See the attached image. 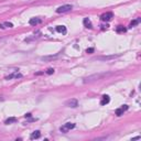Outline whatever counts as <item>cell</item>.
Segmentation results:
<instances>
[{"label":"cell","instance_id":"cell-1","mask_svg":"<svg viewBox=\"0 0 141 141\" xmlns=\"http://www.w3.org/2000/svg\"><path fill=\"white\" fill-rule=\"evenodd\" d=\"M106 76V74H95V75H90L88 77L84 79V83H88V82H93V81H96V79H99L102 77Z\"/></svg>","mask_w":141,"mask_h":141},{"label":"cell","instance_id":"cell-2","mask_svg":"<svg viewBox=\"0 0 141 141\" xmlns=\"http://www.w3.org/2000/svg\"><path fill=\"white\" fill-rule=\"evenodd\" d=\"M73 9V6L72 5H64V6H61L56 9V12L58 13H64V12H67V11H70Z\"/></svg>","mask_w":141,"mask_h":141},{"label":"cell","instance_id":"cell-3","mask_svg":"<svg viewBox=\"0 0 141 141\" xmlns=\"http://www.w3.org/2000/svg\"><path fill=\"white\" fill-rule=\"evenodd\" d=\"M73 128H75V123H73V122H66V123H64V125H63L60 129H61V131H62V132H68L70 129H73Z\"/></svg>","mask_w":141,"mask_h":141},{"label":"cell","instance_id":"cell-4","mask_svg":"<svg viewBox=\"0 0 141 141\" xmlns=\"http://www.w3.org/2000/svg\"><path fill=\"white\" fill-rule=\"evenodd\" d=\"M20 77H22V74H21V73H19L18 70H17V72H13V73H11L10 75L6 76V77H5V79H7V81H9V79H13V78L18 79V78H20Z\"/></svg>","mask_w":141,"mask_h":141},{"label":"cell","instance_id":"cell-5","mask_svg":"<svg viewBox=\"0 0 141 141\" xmlns=\"http://www.w3.org/2000/svg\"><path fill=\"white\" fill-rule=\"evenodd\" d=\"M120 56V54H114V55H105V56H98L96 60H99V61H109V60H114V58Z\"/></svg>","mask_w":141,"mask_h":141},{"label":"cell","instance_id":"cell-6","mask_svg":"<svg viewBox=\"0 0 141 141\" xmlns=\"http://www.w3.org/2000/svg\"><path fill=\"white\" fill-rule=\"evenodd\" d=\"M126 110H128V106H127V105H123L122 107H120V108H118V109H116L115 114H116V116L120 117L121 115H123V112H125Z\"/></svg>","mask_w":141,"mask_h":141},{"label":"cell","instance_id":"cell-7","mask_svg":"<svg viewBox=\"0 0 141 141\" xmlns=\"http://www.w3.org/2000/svg\"><path fill=\"white\" fill-rule=\"evenodd\" d=\"M66 106H68V107H72V108H75L78 106V102H77V99H70L66 102Z\"/></svg>","mask_w":141,"mask_h":141},{"label":"cell","instance_id":"cell-8","mask_svg":"<svg viewBox=\"0 0 141 141\" xmlns=\"http://www.w3.org/2000/svg\"><path fill=\"white\" fill-rule=\"evenodd\" d=\"M42 23V19L41 18H32L30 19L29 24L30 26H38V24Z\"/></svg>","mask_w":141,"mask_h":141},{"label":"cell","instance_id":"cell-9","mask_svg":"<svg viewBox=\"0 0 141 141\" xmlns=\"http://www.w3.org/2000/svg\"><path fill=\"white\" fill-rule=\"evenodd\" d=\"M112 18V13L111 12H106L104 13L102 17H100V19H102V21H110Z\"/></svg>","mask_w":141,"mask_h":141},{"label":"cell","instance_id":"cell-10","mask_svg":"<svg viewBox=\"0 0 141 141\" xmlns=\"http://www.w3.org/2000/svg\"><path fill=\"white\" fill-rule=\"evenodd\" d=\"M110 102V97L108 95H103L102 96V100H100V105H107L108 103Z\"/></svg>","mask_w":141,"mask_h":141},{"label":"cell","instance_id":"cell-11","mask_svg":"<svg viewBox=\"0 0 141 141\" xmlns=\"http://www.w3.org/2000/svg\"><path fill=\"white\" fill-rule=\"evenodd\" d=\"M56 32H58V33H61V34H66L67 29H66L65 26H56Z\"/></svg>","mask_w":141,"mask_h":141},{"label":"cell","instance_id":"cell-12","mask_svg":"<svg viewBox=\"0 0 141 141\" xmlns=\"http://www.w3.org/2000/svg\"><path fill=\"white\" fill-rule=\"evenodd\" d=\"M40 137H41V132H40L39 130L34 131V132L31 133V136H30V138L32 139V140H34V139H39Z\"/></svg>","mask_w":141,"mask_h":141},{"label":"cell","instance_id":"cell-13","mask_svg":"<svg viewBox=\"0 0 141 141\" xmlns=\"http://www.w3.org/2000/svg\"><path fill=\"white\" fill-rule=\"evenodd\" d=\"M83 23H84V26H86V28H88V29H91V28H93V24H91L90 20H89L88 18H85V19H84Z\"/></svg>","mask_w":141,"mask_h":141},{"label":"cell","instance_id":"cell-14","mask_svg":"<svg viewBox=\"0 0 141 141\" xmlns=\"http://www.w3.org/2000/svg\"><path fill=\"white\" fill-rule=\"evenodd\" d=\"M6 28H13V24L11 22H5L0 24V29H6Z\"/></svg>","mask_w":141,"mask_h":141},{"label":"cell","instance_id":"cell-15","mask_svg":"<svg viewBox=\"0 0 141 141\" xmlns=\"http://www.w3.org/2000/svg\"><path fill=\"white\" fill-rule=\"evenodd\" d=\"M58 58V54L56 55H50V56H42L41 60L42 61H51V60H54V58Z\"/></svg>","mask_w":141,"mask_h":141},{"label":"cell","instance_id":"cell-16","mask_svg":"<svg viewBox=\"0 0 141 141\" xmlns=\"http://www.w3.org/2000/svg\"><path fill=\"white\" fill-rule=\"evenodd\" d=\"M16 121H17V118L11 117V118H8V119L5 121V123L6 125H10V123H13V122H16Z\"/></svg>","mask_w":141,"mask_h":141},{"label":"cell","instance_id":"cell-17","mask_svg":"<svg viewBox=\"0 0 141 141\" xmlns=\"http://www.w3.org/2000/svg\"><path fill=\"white\" fill-rule=\"evenodd\" d=\"M139 22H140V18L136 19V20H133L132 22H131V23L129 24V28H132V26H136L137 24H139Z\"/></svg>","mask_w":141,"mask_h":141},{"label":"cell","instance_id":"cell-18","mask_svg":"<svg viewBox=\"0 0 141 141\" xmlns=\"http://www.w3.org/2000/svg\"><path fill=\"white\" fill-rule=\"evenodd\" d=\"M116 31L119 32V33H120V32H126V28H123L122 26H118L117 28H116Z\"/></svg>","mask_w":141,"mask_h":141},{"label":"cell","instance_id":"cell-19","mask_svg":"<svg viewBox=\"0 0 141 141\" xmlns=\"http://www.w3.org/2000/svg\"><path fill=\"white\" fill-rule=\"evenodd\" d=\"M45 73H46V74H49V75H51V74H53V73H54V68H49V70H47L46 72H45Z\"/></svg>","mask_w":141,"mask_h":141},{"label":"cell","instance_id":"cell-20","mask_svg":"<svg viewBox=\"0 0 141 141\" xmlns=\"http://www.w3.org/2000/svg\"><path fill=\"white\" fill-rule=\"evenodd\" d=\"M94 52V49H87L86 50V53H89V54H90V53H93Z\"/></svg>","mask_w":141,"mask_h":141},{"label":"cell","instance_id":"cell-21","mask_svg":"<svg viewBox=\"0 0 141 141\" xmlns=\"http://www.w3.org/2000/svg\"><path fill=\"white\" fill-rule=\"evenodd\" d=\"M102 26V30H105V29H107V28H108L107 24H106V26Z\"/></svg>","mask_w":141,"mask_h":141},{"label":"cell","instance_id":"cell-22","mask_svg":"<svg viewBox=\"0 0 141 141\" xmlns=\"http://www.w3.org/2000/svg\"><path fill=\"white\" fill-rule=\"evenodd\" d=\"M140 139V137H136V138H132V140H139Z\"/></svg>","mask_w":141,"mask_h":141}]
</instances>
